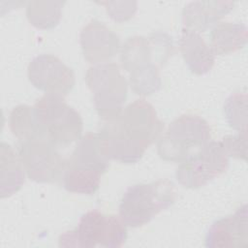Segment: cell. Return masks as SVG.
<instances>
[{
    "mask_svg": "<svg viewBox=\"0 0 248 248\" xmlns=\"http://www.w3.org/2000/svg\"><path fill=\"white\" fill-rule=\"evenodd\" d=\"M85 82L93 93L94 106L105 121L117 118L127 98V80L116 63L105 62L88 68Z\"/></svg>",
    "mask_w": 248,
    "mask_h": 248,
    "instance_id": "52a82bcc",
    "label": "cell"
},
{
    "mask_svg": "<svg viewBox=\"0 0 248 248\" xmlns=\"http://www.w3.org/2000/svg\"><path fill=\"white\" fill-rule=\"evenodd\" d=\"M34 87L46 93L67 95L75 85L74 71L57 56L43 53L34 57L27 69Z\"/></svg>",
    "mask_w": 248,
    "mask_h": 248,
    "instance_id": "30bf717a",
    "label": "cell"
},
{
    "mask_svg": "<svg viewBox=\"0 0 248 248\" xmlns=\"http://www.w3.org/2000/svg\"><path fill=\"white\" fill-rule=\"evenodd\" d=\"M247 205L240 206L232 215L212 223L205 235L208 248H239L248 245Z\"/></svg>",
    "mask_w": 248,
    "mask_h": 248,
    "instance_id": "7c38bea8",
    "label": "cell"
},
{
    "mask_svg": "<svg viewBox=\"0 0 248 248\" xmlns=\"http://www.w3.org/2000/svg\"><path fill=\"white\" fill-rule=\"evenodd\" d=\"M36 127V140H44L56 147H66L78 140L83 123L79 113L67 105L64 96L46 93L32 107Z\"/></svg>",
    "mask_w": 248,
    "mask_h": 248,
    "instance_id": "3957f363",
    "label": "cell"
},
{
    "mask_svg": "<svg viewBox=\"0 0 248 248\" xmlns=\"http://www.w3.org/2000/svg\"><path fill=\"white\" fill-rule=\"evenodd\" d=\"M67 166L94 170L104 174L109 167V160L103 154L98 133H87L80 138L69 159Z\"/></svg>",
    "mask_w": 248,
    "mask_h": 248,
    "instance_id": "9a60e30c",
    "label": "cell"
},
{
    "mask_svg": "<svg viewBox=\"0 0 248 248\" xmlns=\"http://www.w3.org/2000/svg\"><path fill=\"white\" fill-rule=\"evenodd\" d=\"M1 162V198H7L16 194L24 183V168L18 154L13 147L2 141L0 145Z\"/></svg>",
    "mask_w": 248,
    "mask_h": 248,
    "instance_id": "e0dca14e",
    "label": "cell"
},
{
    "mask_svg": "<svg viewBox=\"0 0 248 248\" xmlns=\"http://www.w3.org/2000/svg\"><path fill=\"white\" fill-rule=\"evenodd\" d=\"M164 123L158 118L153 106L138 99L123 108L120 115L98 132L103 154L110 161L134 164L145 150L160 139Z\"/></svg>",
    "mask_w": 248,
    "mask_h": 248,
    "instance_id": "6da1fadb",
    "label": "cell"
},
{
    "mask_svg": "<svg viewBox=\"0 0 248 248\" xmlns=\"http://www.w3.org/2000/svg\"><path fill=\"white\" fill-rule=\"evenodd\" d=\"M247 39L248 30L243 23L223 21L212 27L209 46L215 55H226L244 47Z\"/></svg>",
    "mask_w": 248,
    "mask_h": 248,
    "instance_id": "2e32d148",
    "label": "cell"
},
{
    "mask_svg": "<svg viewBox=\"0 0 248 248\" xmlns=\"http://www.w3.org/2000/svg\"><path fill=\"white\" fill-rule=\"evenodd\" d=\"M221 142L229 157L247 160V132H238L237 135L225 136Z\"/></svg>",
    "mask_w": 248,
    "mask_h": 248,
    "instance_id": "7402d4cb",
    "label": "cell"
},
{
    "mask_svg": "<svg viewBox=\"0 0 248 248\" xmlns=\"http://www.w3.org/2000/svg\"><path fill=\"white\" fill-rule=\"evenodd\" d=\"M247 94L234 92L224 104V112L229 125L237 132H247Z\"/></svg>",
    "mask_w": 248,
    "mask_h": 248,
    "instance_id": "ffe728a7",
    "label": "cell"
},
{
    "mask_svg": "<svg viewBox=\"0 0 248 248\" xmlns=\"http://www.w3.org/2000/svg\"><path fill=\"white\" fill-rule=\"evenodd\" d=\"M127 238V228L118 215H106L97 209L81 215L78 227L59 237V246L93 248L121 247Z\"/></svg>",
    "mask_w": 248,
    "mask_h": 248,
    "instance_id": "5b68a950",
    "label": "cell"
},
{
    "mask_svg": "<svg viewBox=\"0 0 248 248\" xmlns=\"http://www.w3.org/2000/svg\"><path fill=\"white\" fill-rule=\"evenodd\" d=\"M228 166L229 155L221 140H209L179 164L175 178L180 185L196 189L224 173Z\"/></svg>",
    "mask_w": 248,
    "mask_h": 248,
    "instance_id": "ba28073f",
    "label": "cell"
},
{
    "mask_svg": "<svg viewBox=\"0 0 248 248\" xmlns=\"http://www.w3.org/2000/svg\"><path fill=\"white\" fill-rule=\"evenodd\" d=\"M174 202V184L169 179L135 184L126 190L120 201L119 216L126 226L139 228L149 223Z\"/></svg>",
    "mask_w": 248,
    "mask_h": 248,
    "instance_id": "277c9868",
    "label": "cell"
},
{
    "mask_svg": "<svg viewBox=\"0 0 248 248\" xmlns=\"http://www.w3.org/2000/svg\"><path fill=\"white\" fill-rule=\"evenodd\" d=\"M233 7V1L204 0L190 2L182 10V22L185 28L198 33L204 32L229 14Z\"/></svg>",
    "mask_w": 248,
    "mask_h": 248,
    "instance_id": "4fadbf2b",
    "label": "cell"
},
{
    "mask_svg": "<svg viewBox=\"0 0 248 248\" xmlns=\"http://www.w3.org/2000/svg\"><path fill=\"white\" fill-rule=\"evenodd\" d=\"M64 1H30L26 7L29 22L40 29H52L61 18Z\"/></svg>",
    "mask_w": 248,
    "mask_h": 248,
    "instance_id": "d6986e66",
    "label": "cell"
},
{
    "mask_svg": "<svg viewBox=\"0 0 248 248\" xmlns=\"http://www.w3.org/2000/svg\"><path fill=\"white\" fill-rule=\"evenodd\" d=\"M101 175L100 172L94 170L66 165L63 185L68 192L92 195L100 187Z\"/></svg>",
    "mask_w": 248,
    "mask_h": 248,
    "instance_id": "ac0fdd59",
    "label": "cell"
},
{
    "mask_svg": "<svg viewBox=\"0 0 248 248\" xmlns=\"http://www.w3.org/2000/svg\"><path fill=\"white\" fill-rule=\"evenodd\" d=\"M174 52L173 40L165 32L128 38L121 47L120 60L130 74L132 91L142 96L159 91L162 87L160 68Z\"/></svg>",
    "mask_w": 248,
    "mask_h": 248,
    "instance_id": "7a4b0ae2",
    "label": "cell"
},
{
    "mask_svg": "<svg viewBox=\"0 0 248 248\" xmlns=\"http://www.w3.org/2000/svg\"><path fill=\"white\" fill-rule=\"evenodd\" d=\"M178 44L182 57L193 74L202 76L213 68L215 54L200 33L183 27Z\"/></svg>",
    "mask_w": 248,
    "mask_h": 248,
    "instance_id": "5bb4252c",
    "label": "cell"
},
{
    "mask_svg": "<svg viewBox=\"0 0 248 248\" xmlns=\"http://www.w3.org/2000/svg\"><path fill=\"white\" fill-rule=\"evenodd\" d=\"M17 154L31 180L53 183L63 178L67 159L61 156L53 144L44 140L20 141Z\"/></svg>",
    "mask_w": 248,
    "mask_h": 248,
    "instance_id": "9c48e42d",
    "label": "cell"
},
{
    "mask_svg": "<svg viewBox=\"0 0 248 248\" xmlns=\"http://www.w3.org/2000/svg\"><path fill=\"white\" fill-rule=\"evenodd\" d=\"M97 3L105 6L108 15L117 22L130 19L136 13L138 5L136 1H103Z\"/></svg>",
    "mask_w": 248,
    "mask_h": 248,
    "instance_id": "44dd1931",
    "label": "cell"
},
{
    "mask_svg": "<svg viewBox=\"0 0 248 248\" xmlns=\"http://www.w3.org/2000/svg\"><path fill=\"white\" fill-rule=\"evenodd\" d=\"M79 43L84 58L93 64L105 63L120 48L119 36L97 19H92L81 29Z\"/></svg>",
    "mask_w": 248,
    "mask_h": 248,
    "instance_id": "8fae6325",
    "label": "cell"
},
{
    "mask_svg": "<svg viewBox=\"0 0 248 248\" xmlns=\"http://www.w3.org/2000/svg\"><path fill=\"white\" fill-rule=\"evenodd\" d=\"M210 127L199 115L184 114L175 118L160 137L157 152L161 159L181 163L210 140Z\"/></svg>",
    "mask_w": 248,
    "mask_h": 248,
    "instance_id": "8992f818",
    "label": "cell"
}]
</instances>
